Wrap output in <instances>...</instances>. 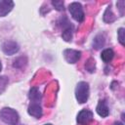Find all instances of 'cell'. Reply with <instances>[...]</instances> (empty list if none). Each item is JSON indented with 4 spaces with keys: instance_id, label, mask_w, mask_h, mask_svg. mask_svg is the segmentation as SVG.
<instances>
[{
    "instance_id": "1",
    "label": "cell",
    "mask_w": 125,
    "mask_h": 125,
    "mask_svg": "<svg viewBox=\"0 0 125 125\" xmlns=\"http://www.w3.org/2000/svg\"><path fill=\"white\" fill-rule=\"evenodd\" d=\"M0 119L9 125H17L19 122V113L11 107H3L0 110Z\"/></svg>"
},
{
    "instance_id": "2",
    "label": "cell",
    "mask_w": 125,
    "mask_h": 125,
    "mask_svg": "<svg viewBox=\"0 0 125 125\" xmlns=\"http://www.w3.org/2000/svg\"><path fill=\"white\" fill-rule=\"evenodd\" d=\"M75 98L79 104H84L89 98V85L87 82L80 81L75 88Z\"/></svg>"
},
{
    "instance_id": "3",
    "label": "cell",
    "mask_w": 125,
    "mask_h": 125,
    "mask_svg": "<svg viewBox=\"0 0 125 125\" xmlns=\"http://www.w3.org/2000/svg\"><path fill=\"white\" fill-rule=\"evenodd\" d=\"M68 11L71 15V17L78 22H81L84 21L85 15H84V11L82 8V5L78 2H72L69 4L68 6Z\"/></svg>"
},
{
    "instance_id": "4",
    "label": "cell",
    "mask_w": 125,
    "mask_h": 125,
    "mask_svg": "<svg viewBox=\"0 0 125 125\" xmlns=\"http://www.w3.org/2000/svg\"><path fill=\"white\" fill-rule=\"evenodd\" d=\"M76 120L80 125H88L93 120V112L88 109H82L78 112Z\"/></svg>"
},
{
    "instance_id": "5",
    "label": "cell",
    "mask_w": 125,
    "mask_h": 125,
    "mask_svg": "<svg viewBox=\"0 0 125 125\" xmlns=\"http://www.w3.org/2000/svg\"><path fill=\"white\" fill-rule=\"evenodd\" d=\"M81 57V52L73 49H66L63 51V58L68 63H75Z\"/></svg>"
},
{
    "instance_id": "6",
    "label": "cell",
    "mask_w": 125,
    "mask_h": 125,
    "mask_svg": "<svg viewBox=\"0 0 125 125\" xmlns=\"http://www.w3.org/2000/svg\"><path fill=\"white\" fill-rule=\"evenodd\" d=\"M2 50L6 55L12 56L19 52L20 47H19V44L15 41H6L2 45Z\"/></svg>"
},
{
    "instance_id": "7",
    "label": "cell",
    "mask_w": 125,
    "mask_h": 125,
    "mask_svg": "<svg viewBox=\"0 0 125 125\" xmlns=\"http://www.w3.org/2000/svg\"><path fill=\"white\" fill-rule=\"evenodd\" d=\"M27 112L29 115L35 117V118H40L43 114V110H42V107L39 104L37 103H31L29 105H28V108H27Z\"/></svg>"
},
{
    "instance_id": "8",
    "label": "cell",
    "mask_w": 125,
    "mask_h": 125,
    "mask_svg": "<svg viewBox=\"0 0 125 125\" xmlns=\"http://www.w3.org/2000/svg\"><path fill=\"white\" fill-rule=\"evenodd\" d=\"M14 8V2L11 0H1L0 1V17L7 16Z\"/></svg>"
},
{
    "instance_id": "9",
    "label": "cell",
    "mask_w": 125,
    "mask_h": 125,
    "mask_svg": "<svg viewBox=\"0 0 125 125\" xmlns=\"http://www.w3.org/2000/svg\"><path fill=\"white\" fill-rule=\"evenodd\" d=\"M96 110H97V113L102 117H106L109 114L108 106L106 105V103L104 100L99 102V104H98V105L96 107Z\"/></svg>"
},
{
    "instance_id": "10",
    "label": "cell",
    "mask_w": 125,
    "mask_h": 125,
    "mask_svg": "<svg viewBox=\"0 0 125 125\" xmlns=\"http://www.w3.org/2000/svg\"><path fill=\"white\" fill-rule=\"evenodd\" d=\"M28 97H29V100L31 101V103H37V104H39V102L41 101V98H42L39 89L36 87H32L30 89Z\"/></svg>"
},
{
    "instance_id": "11",
    "label": "cell",
    "mask_w": 125,
    "mask_h": 125,
    "mask_svg": "<svg viewBox=\"0 0 125 125\" xmlns=\"http://www.w3.org/2000/svg\"><path fill=\"white\" fill-rule=\"evenodd\" d=\"M62 37L66 42H70L71 41V39H72V25L70 23H68L67 25L63 26Z\"/></svg>"
},
{
    "instance_id": "12",
    "label": "cell",
    "mask_w": 125,
    "mask_h": 125,
    "mask_svg": "<svg viewBox=\"0 0 125 125\" xmlns=\"http://www.w3.org/2000/svg\"><path fill=\"white\" fill-rule=\"evenodd\" d=\"M115 20H116V17H115L114 14L112 13L110 6H108V7L105 9V11H104V21L105 22H107V23H110V22L114 21Z\"/></svg>"
},
{
    "instance_id": "13",
    "label": "cell",
    "mask_w": 125,
    "mask_h": 125,
    "mask_svg": "<svg viewBox=\"0 0 125 125\" xmlns=\"http://www.w3.org/2000/svg\"><path fill=\"white\" fill-rule=\"evenodd\" d=\"M114 57V52L112 51V49H104L102 54H101V58L104 62H110Z\"/></svg>"
},
{
    "instance_id": "14",
    "label": "cell",
    "mask_w": 125,
    "mask_h": 125,
    "mask_svg": "<svg viewBox=\"0 0 125 125\" xmlns=\"http://www.w3.org/2000/svg\"><path fill=\"white\" fill-rule=\"evenodd\" d=\"M104 36L103 34H98L93 41V46L95 49H100L104 45Z\"/></svg>"
},
{
    "instance_id": "15",
    "label": "cell",
    "mask_w": 125,
    "mask_h": 125,
    "mask_svg": "<svg viewBox=\"0 0 125 125\" xmlns=\"http://www.w3.org/2000/svg\"><path fill=\"white\" fill-rule=\"evenodd\" d=\"M25 64H26V58H24V57H20V58L16 59L13 63L14 67H17V68H21Z\"/></svg>"
},
{
    "instance_id": "16",
    "label": "cell",
    "mask_w": 125,
    "mask_h": 125,
    "mask_svg": "<svg viewBox=\"0 0 125 125\" xmlns=\"http://www.w3.org/2000/svg\"><path fill=\"white\" fill-rule=\"evenodd\" d=\"M8 82H9V79L6 76L0 77V95L5 91V89L8 85Z\"/></svg>"
},
{
    "instance_id": "17",
    "label": "cell",
    "mask_w": 125,
    "mask_h": 125,
    "mask_svg": "<svg viewBox=\"0 0 125 125\" xmlns=\"http://www.w3.org/2000/svg\"><path fill=\"white\" fill-rule=\"evenodd\" d=\"M85 67L89 72H94L95 71V61L93 59H89L87 62L85 63Z\"/></svg>"
},
{
    "instance_id": "18",
    "label": "cell",
    "mask_w": 125,
    "mask_h": 125,
    "mask_svg": "<svg viewBox=\"0 0 125 125\" xmlns=\"http://www.w3.org/2000/svg\"><path fill=\"white\" fill-rule=\"evenodd\" d=\"M124 33H125V29H124L123 27L119 28V29H118V31H117L118 41H119V43H120L122 46H124V45H125V42H124Z\"/></svg>"
},
{
    "instance_id": "19",
    "label": "cell",
    "mask_w": 125,
    "mask_h": 125,
    "mask_svg": "<svg viewBox=\"0 0 125 125\" xmlns=\"http://www.w3.org/2000/svg\"><path fill=\"white\" fill-rule=\"evenodd\" d=\"M52 5L58 11H63V1H52Z\"/></svg>"
},
{
    "instance_id": "20",
    "label": "cell",
    "mask_w": 125,
    "mask_h": 125,
    "mask_svg": "<svg viewBox=\"0 0 125 125\" xmlns=\"http://www.w3.org/2000/svg\"><path fill=\"white\" fill-rule=\"evenodd\" d=\"M113 125H123V123H122V122H119V121H118V122H115V123H114Z\"/></svg>"
},
{
    "instance_id": "21",
    "label": "cell",
    "mask_w": 125,
    "mask_h": 125,
    "mask_svg": "<svg viewBox=\"0 0 125 125\" xmlns=\"http://www.w3.org/2000/svg\"><path fill=\"white\" fill-rule=\"evenodd\" d=\"M1 69H2V63H1V62H0V71H1Z\"/></svg>"
},
{
    "instance_id": "22",
    "label": "cell",
    "mask_w": 125,
    "mask_h": 125,
    "mask_svg": "<svg viewBox=\"0 0 125 125\" xmlns=\"http://www.w3.org/2000/svg\"><path fill=\"white\" fill-rule=\"evenodd\" d=\"M44 125H53V124H51V123H47V124H44Z\"/></svg>"
}]
</instances>
